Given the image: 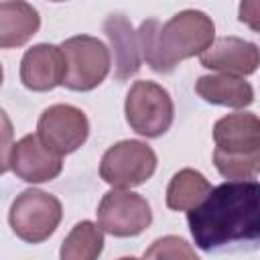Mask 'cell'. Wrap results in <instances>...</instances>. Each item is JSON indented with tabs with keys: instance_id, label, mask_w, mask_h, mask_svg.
<instances>
[{
	"instance_id": "cell-1",
	"label": "cell",
	"mask_w": 260,
	"mask_h": 260,
	"mask_svg": "<svg viewBox=\"0 0 260 260\" xmlns=\"http://www.w3.org/2000/svg\"><path fill=\"white\" fill-rule=\"evenodd\" d=\"M258 195L256 181H228L211 187L209 195L187 213L195 244L201 250H213L238 240H256L260 234Z\"/></svg>"
},
{
	"instance_id": "cell-2",
	"label": "cell",
	"mask_w": 260,
	"mask_h": 260,
	"mask_svg": "<svg viewBox=\"0 0 260 260\" xmlns=\"http://www.w3.org/2000/svg\"><path fill=\"white\" fill-rule=\"evenodd\" d=\"M213 20L201 10H183L165 24L156 18L144 20L136 32L138 51L150 69L169 73L179 61L201 55L213 43Z\"/></svg>"
},
{
	"instance_id": "cell-3",
	"label": "cell",
	"mask_w": 260,
	"mask_h": 260,
	"mask_svg": "<svg viewBox=\"0 0 260 260\" xmlns=\"http://www.w3.org/2000/svg\"><path fill=\"white\" fill-rule=\"evenodd\" d=\"M59 49L65 61V87L75 91H89L106 79L110 71V51L100 39L79 35L63 41Z\"/></svg>"
},
{
	"instance_id": "cell-4",
	"label": "cell",
	"mask_w": 260,
	"mask_h": 260,
	"mask_svg": "<svg viewBox=\"0 0 260 260\" xmlns=\"http://www.w3.org/2000/svg\"><path fill=\"white\" fill-rule=\"evenodd\" d=\"M124 110L130 128L146 138L165 134L173 124V100L154 81H136L126 95Z\"/></svg>"
},
{
	"instance_id": "cell-5",
	"label": "cell",
	"mask_w": 260,
	"mask_h": 260,
	"mask_svg": "<svg viewBox=\"0 0 260 260\" xmlns=\"http://www.w3.org/2000/svg\"><path fill=\"white\" fill-rule=\"evenodd\" d=\"M61 215V203L55 195L41 189H26L14 199L8 219L20 240L39 244L57 230Z\"/></svg>"
},
{
	"instance_id": "cell-6",
	"label": "cell",
	"mask_w": 260,
	"mask_h": 260,
	"mask_svg": "<svg viewBox=\"0 0 260 260\" xmlns=\"http://www.w3.org/2000/svg\"><path fill=\"white\" fill-rule=\"evenodd\" d=\"M156 169L154 150L140 140H122L110 146L100 162L102 179L118 189L142 185Z\"/></svg>"
},
{
	"instance_id": "cell-7",
	"label": "cell",
	"mask_w": 260,
	"mask_h": 260,
	"mask_svg": "<svg viewBox=\"0 0 260 260\" xmlns=\"http://www.w3.org/2000/svg\"><path fill=\"white\" fill-rule=\"evenodd\" d=\"M98 221L100 230L118 238H130L142 234L150 225L152 213L148 201L142 195L124 189H112L100 201Z\"/></svg>"
},
{
	"instance_id": "cell-8",
	"label": "cell",
	"mask_w": 260,
	"mask_h": 260,
	"mask_svg": "<svg viewBox=\"0 0 260 260\" xmlns=\"http://www.w3.org/2000/svg\"><path fill=\"white\" fill-rule=\"evenodd\" d=\"M89 134V122L85 114L69 104H55L47 108L37 124V138L45 148L57 156L77 150Z\"/></svg>"
},
{
	"instance_id": "cell-9",
	"label": "cell",
	"mask_w": 260,
	"mask_h": 260,
	"mask_svg": "<svg viewBox=\"0 0 260 260\" xmlns=\"http://www.w3.org/2000/svg\"><path fill=\"white\" fill-rule=\"evenodd\" d=\"M203 67L225 73V75H250L258 69V47L238 37H221L211 43L201 55Z\"/></svg>"
},
{
	"instance_id": "cell-10",
	"label": "cell",
	"mask_w": 260,
	"mask_h": 260,
	"mask_svg": "<svg viewBox=\"0 0 260 260\" xmlns=\"http://www.w3.org/2000/svg\"><path fill=\"white\" fill-rule=\"evenodd\" d=\"M10 169L26 183H45L61 173L63 160L61 156L45 148L37 134H26L12 148Z\"/></svg>"
},
{
	"instance_id": "cell-11",
	"label": "cell",
	"mask_w": 260,
	"mask_h": 260,
	"mask_svg": "<svg viewBox=\"0 0 260 260\" xmlns=\"http://www.w3.org/2000/svg\"><path fill=\"white\" fill-rule=\"evenodd\" d=\"M65 61L63 53L55 45H35L28 49L20 63V79L24 87L32 91H49L63 83Z\"/></svg>"
},
{
	"instance_id": "cell-12",
	"label": "cell",
	"mask_w": 260,
	"mask_h": 260,
	"mask_svg": "<svg viewBox=\"0 0 260 260\" xmlns=\"http://www.w3.org/2000/svg\"><path fill=\"white\" fill-rule=\"evenodd\" d=\"M215 148L221 152H256L260 150V122L254 114H230L213 126Z\"/></svg>"
},
{
	"instance_id": "cell-13",
	"label": "cell",
	"mask_w": 260,
	"mask_h": 260,
	"mask_svg": "<svg viewBox=\"0 0 260 260\" xmlns=\"http://www.w3.org/2000/svg\"><path fill=\"white\" fill-rule=\"evenodd\" d=\"M104 30L114 49L116 79L122 81L136 75L140 69V51H138V39L132 24L122 14H110L104 22Z\"/></svg>"
},
{
	"instance_id": "cell-14",
	"label": "cell",
	"mask_w": 260,
	"mask_h": 260,
	"mask_svg": "<svg viewBox=\"0 0 260 260\" xmlns=\"http://www.w3.org/2000/svg\"><path fill=\"white\" fill-rule=\"evenodd\" d=\"M41 26V16L26 2H0V49L24 45Z\"/></svg>"
},
{
	"instance_id": "cell-15",
	"label": "cell",
	"mask_w": 260,
	"mask_h": 260,
	"mask_svg": "<svg viewBox=\"0 0 260 260\" xmlns=\"http://www.w3.org/2000/svg\"><path fill=\"white\" fill-rule=\"evenodd\" d=\"M195 91L209 104L230 106V108H246L254 102V89L244 77L236 75H203L195 83Z\"/></svg>"
},
{
	"instance_id": "cell-16",
	"label": "cell",
	"mask_w": 260,
	"mask_h": 260,
	"mask_svg": "<svg viewBox=\"0 0 260 260\" xmlns=\"http://www.w3.org/2000/svg\"><path fill=\"white\" fill-rule=\"evenodd\" d=\"M211 191L209 181L193 169L179 171L167 187V205L175 211L195 209Z\"/></svg>"
},
{
	"instance_id": "cell-17",
	"label": "cell",
	"mask_w": 260,
	"mask_h": 260,
	"mask_svg": "<svg viewBox=\"0 0 260 260\" xmlns=\"http://www.w3.org/2000/svg\"><path fill=\"white\" fill-rule=\"evenodd\" d=\"M104 248V234L93 221H79L63 240L61 260H98Z\"/></svg>"
},
{
	"instance_id": "cell-18",
	"label": "cell",
	"mask_w": 260,
	"mask_h": 260,
	"mask_svg": "<svg viewBox=\"0 0 260 260\" xmlns=\"http://www.w3.org/2000/svg\"><path fill=\"white\" fill-rule=\"evenodd\" d=\"M213 162L215 169L225 177L234 181H246L254 179L260 167V150L256 152H221L213 150Z\"/></svg>"
},
{
	"instance_id": "cell-19",
	"label": "cell",
	"mask_w": 260,
	"mask_h": 260,
	"mask_svg": "<svg viewBox=\"0 0 260 260\" xmlns=\"http://www.w3.org/2000/svg\"><path fill=\"white\" fill-rule=\"evenodd\" d=\"M144 260H199L195 250L177 236H165L150 244L144 252Z\"/></svg>"
},
{
	"instance_id": "cell-20",
	"label": "cell",
	"mask_w": 260,
	"mask_h": 260,
	"mask_svg": "<svg viewBox=\"0 0 260 260\" xmlns=\"http://www.w3.org/2000/svg\"><path fill=\"white\" fill-rule=\"evenodd\" d=\"M14 140V130L12 122L6 116V112L0 108V175L10 169V158H12V144Z\"/></svg>"
},
{
	"instance_id": "cell-21",
	"label": "cell",
	"mask_w": 260,
	"mask_h": 260,
	"mask_svg": "<svg viewBox=\"0 0 260 260\" xmlns=\"http://www.w3.org/2000/svg\"><path fill=\"white\" fill-rule=\"evenodd\" d=\"M258 12H260V4L256 0L244 2L240 6V20L242 22H248L254 30H258Z\"/></svg>"
},
{
	"instance_id": "cell-22",
	"label": "cell",
	"mask_w": 260,
	"mask_h": 260,
	"mask_svg": "<svg viewBox=\"0 0 260 260\" xmlns=\"http://www.w3.org/2000/svg\"><path fill=\"white\" fill-rule=\"evenodd\" d=\"M0 85H2V65H0Z\"/></svg>"
},
{
	"instance_id": "cell-23",
	"label": "cell",
	"mask_w": 260,
	"mask_h": 260,
	"mask_svg": "<svg viewBox=\"0 0 260 260\" xmlns=\"http://www.w3.org/2000/svg\"><path fill=\"white\" fill-rule=\"evenodd\" d=\"M120 260H138V258H132V256H130V258H120Z\"/></svg>"
}]
</instances>
